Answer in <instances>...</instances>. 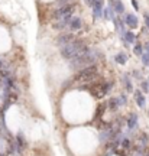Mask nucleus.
<instances>
[{
	"instance_id": "nucleus-1",
	"label": "nucleus",
	"mask_w": 149,
	"mask_h": 156,
	"mask_svg": "<svg viewBox=\"0 0 149 156\" xmlns=\"http://www.w3.org/2000/svg\"><path fill=\"white\" fill-rule=\"evenodd\" d=\"M87 51H88V46H87V43L83 39H74L70 43L61 46V55H62V58L70 59V61L73 58H77V56L83 55Z\"/></svg>"
},
{
	"instance_id": "nucleus-2",
	"label": "nucleus",
	"mask_w": 149,
	"mask_h": 156,
	"mask_svg": "<svg viewBox=\"0 0 149 156\" xmlns=\"http://www.w3.org/2000/svg\"><path fill=\"white\" fill-rule=\"evenodd\" d=\"M100 56H101V54H100L97 49L88 48V51L84 52L83 55H80V56H77V58H73V59L70 61V64H71V68H73V70H83V68H85V67H88V65L96 64V61H97Z\"/></svg>"
},
{
	"instance_id": "nucleus-3",
	"label": "nucleus",
	"mask_w": 149,
	"mask_h": 156,
	"mask_svg": "<svg viewBox=\"0 0 149 156\" xmlns=\"http://www.w3.org/2000/svg\"><path fill=\"white\" fill-rule=\"evenodd\" d=\"M97 75V65L96 64H93V65H88V67H85V68H83V70H80L77 74H75V77L73 78V81H81V82H88V81H91V79H94Z\"/></svg>"
},
{
	"instance_id": "nucleus-4",
	"label": "nucleus",
	"mask_w": 149,
	"mask_h": 156,
	"mask_svg": "<svg viewBox=\"0 0 149 156\" xmlns=\"http://www.w3.org/2000/svg\"><path fill=\"white\" fill-rule=\"evenodd\" d=\"M74 39H75V36L71 35V33H62V35H59L58 39H57V45H58V46H64V45L70 43V42L74 40Z\"/></svg>"
},
{
	"instance_id": "nucleus-5",
	"label": "nucleus",
	"mask_w": 149,
	"mask_h": 156,
	"mask_svg": "<svg viewBox=\"0 0 149 156\" xmlns=\"http://www.w3.org/2000/svg\"><path fill=\"white\" fill-rule=\"evenodd\" d=\"M125 23H126L129 28H136V26H138V17H136L135 15L129 13V15L125 16Z\"/></svg>"
},
{
	"instance_id": "nucleus-6",
	"label": "nucleus",
	"mask_w": 149,
	"mask_h": 156,
	"mask_svg": "<svg viewBox=\"0 0 149 156\" xmlns=\"http://www.w3.org/2000/svg\"><path fill=\"white\" fill-rule=\"evenodd\" d=\"M93 7V15H94V19H100L103 16V6H101V1L96 3L91 6Z\"/></svg>"
},
{
	"instance_id": "nucleus-7",
	"label": "nucleus",
	"mask_w": 149,
	"mask_h": 156,
	"mask_svg": "<svg viewBox=\"0 0 149 156\" xmlns=\"http://www.w3.org/2000/svg\"><path fill=\"white\" fill-rule=\"evenodd\" d=\"M68 26H70V29H71V31H78V29H81V26H83L81 19H80V17H71V20H70Z\"/></svg>"
},
{
	"instance_id": "nucleus-8",
	"label": "nucleus",
	"mask_w": 149,
	"mask_h": 156,
	"mask_svg": "<svg viewBox=\"0 0 149 156\" xmlns=\"http://www.w3.org/2000/svg\"><path fill=\"white\" fill-rule=\"evenodd\" d=\"M136 126H138V116L135 113H130L127 117V127L130 130H133V129H136Z\"/></svg>"
},
{
	"instance_id": "nucleus-9",
	"label": "nucleus",
	"mask_w": 149,
	"mask_h": 156,
	"mask_svg": "<svg viewBox=\"0 0 149 156\" xmlns=\"http://www.w3.org/2000/svg\"><path fill=\"white\" fill-rule=\"evenodd\" d=\"M110 7L114 9L117 13H123V10H125V4L120 0H110Z\"/></svg>"
},
{
	"instance_id": "nucleus-10",
	"label": "nucleus",
	"mask_w": 149,
	"mask_h": 156,
	"mask_svg": "<svg viewBox=\"0 0 149 156\" xmlns=\"http://www.w3.org/2000/svg\"><path fill=\"white\" fill-rule=\"evenodd\" d=\"M135 97H136L138 106H139V107H143V106H145V97H143V94H142L139 90H136V91H135Z\"/></svg>"
},
{
	"instance_id": "nucleus-11",
	"label": "nucleus",
	"mask_w": 149,
	"mask_h": 156,
	"mask_svg": "<svg viewBox=\"0 0 149 156\" xmlns=\"http://www.w3.org/2000/svg\"><path fill=\"white\" fill-rule=\"evenodd\" d=\"M122 82L125 84V88L127 90V91H133V87H132V82H130V78L127 74H125L123 78H122Z\"/></svg>"
},
{
	"instance_id": "nucleus-12",
	"label": "nucleus",
	"mask_w": 149,
	"mask_h": 156,
	"mask_svg": "<svg viewBox=\"0 0 149 156\" xmlns=\"http://www.w3.org/2000/svg\"><path fill=\"white\" fill-rule=\"evenodd\" d=\"M114 59H116V62L117 64H120V65H123L126 61H127V56H126V54H123V52H120V54H117L116 56H114Z\"/></svg>"
},
{
	"instance_id": "nucleus-13",
	"label": "nucleus",
	"mask_w": 149,
	"mask_h": 156,
	"mask_svg": "<svg viewBox=\"0 0 149 156\" xmlns=\"http://www.w3.org/2000/svg\"><path fill=\"white\" fill-rule=\"evenodd\" d=\"M123 39H125L127 43H135V35H133V32H126V33L123 35Z\"/></svg>"
},
{
	"instance_id": "nucleus-14",
	"label": "nucleus",
	"mask_w": 149,
	"mask_h": 156,
	"mask_svg": "<svg viewBox=\"0 0 149 156\" xmlns=\"http://www.w3.org/2000/svg\"><path fill=\"white\" fill-rule=\"evenodd\" d=\"M107 104H109V109H112V110H117V109H119V103H117V98H110Z\"/></svg>"
},
{
	"instance_id": "nucleus-15",
	"label": "nucleus",
	"mask_w": 149,
	"mask_h": 156,
	"mask_svg": "<svg viewBox=\"0 0 149 156\" xmlns=\"http://www.w3.org/2000/svg\"><path fill=\"white\" fill-rule=\"evenodd\" d=\"M133 52L136 54V55H142L143 54V48H142V45H135V48H133Z\"/></svg>"
},
{
	"instance_id": "nucleus-16",
	"label": "nucleus",
	"mask_w": 149,
	"mask_h": 156,
	"mask_svg": "<svg viewBox=\"0 0 149 156\" xmlns=\"http://www.w3.org/2000/svg\"><path fill=\"white\" fill-rule=\"evenodd\" d=\"M141 56H142V62H143L146 67H149V54L148 52H146V54H142Z\"/></svg>"
},
{
	"instance_id": "nucleus-17",
	"label": "nucleus",
	"mask_w": 149,
	"mask_h": 156,
	"mask_svg": "<svg viewBox=\"0 0 149 156\" xmlns=\"http://www.w3.org/2000/svg\"><path fill=\"white\" fill-rule=\"evenodd\" d=\"M17 146H19V148H23V146H25V140H23V136H22V134H17Z\"/></svg>"
},
{
	"instance_id": "nucleus-18",
	"label": "nucleus",
	"mask_w": 149,
	"mask_h": 156,
	"mask_svg": "<svg viewBox=\"0 0 149 156\" xmlns=\"http://www.w3.org/2000/svg\"><path fill=\"white\" fill-rule=\"evenodd\" d=\"M110 12H112L110 7H106V9H104V17H106V19H110Z\"/></svg>"
},
{
	"instance_id": "nucleus-19",
	"label": "nucleus",
	"mask_w": 149,
	"mask_h": 156,
	"mask_svg": "<svg viewBox=\"0 0 149 156\" xmlns=\"http://www.w3.org/2000/svg\"><path fill=\"white\" fill-rule=\"evenodd\" d=\"M142 91H145V93H148L149 91V84L148 82H142Z\"/></svg>"
},
{
	"instance_id": "nucleus-20",
	"label": "nucleus",
	"mask_w": 149,
	"mask_h": 156,
	"mask_svg": "<svg viewBox=\"0 0 149 156\" xmlns=\"http://www.w3.org/2000/svg\"><path fill=\"white\" fill-rule=\"evenodd\" d=\"M143 17H145V25H146V28L149 29V13H145Z\"/></svg>"
},
{
	"instance_id": "nucleus-21",
	"label": "nucleus",
	"mask_w": 149,
	"mask_h": 156,
	"mask_svg": "<svg viewBox=\"0 0 149 156\" xmlns=\"http://www.w3.org/2000/svg\"><path fill=\"white\" fill-rule=\"evenodd\" d=\"M132 4H133L135 10H138V9H139V4H138V1H136V0H132Z\"/></svg>"
},
{
	"instance_id": "nucleus-22",
	"label": "nucleus",
	"mask_w": 149,
	"mask_h": 156,
	"mask_svg": "<svg viewBox=\"0 0 149 156\" xmlns=\"http://www.w3.org/2000/svg\"><path fill=\"white\" fill-rule=\"evenodd\" d=\"M145 49H146V52L149 54V42H146V45H145Z\"/></svg>"
},
{
	"instance_id": "nucleus-23",
	"label": "nucleus",
	"mask_w": 149,
	"mask_h": 156,
	"mask_svg": "<svg viewBox=\"0 0 149 156\" xmlns=\"http://www.w3.org/2000/svg\"><path fill=\"white\" fill-rule=\"evenodd\" d=\"M145 156H149V152H146V153H145Z\"/></svg>"
}]
</instances>
